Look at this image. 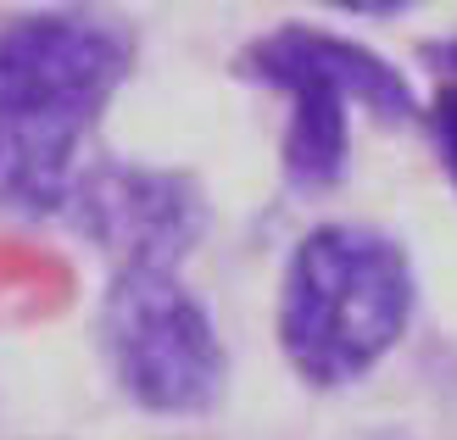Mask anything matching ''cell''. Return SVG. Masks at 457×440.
Instances as JSON below:
<instances>
[{
    "mask_svg": "<svg viewBox=\"0 0 457 440\" xmlns=\"http://www.w3.org/2000/svg\"><path fill=\"white\" fill-rule=\"evenodd\" d=\"M419 295L407 240L362 218H312L273 279V345L307 396H346L407 345Z\"/></svg>",
    "mask_w": 457,
    "mask_h": 440,
    "instance_id": "obj_2",
    "label": "cell"
},
{
    "mask_svg": "<svg viewBox=\"0 0 457 440\" xmlns=\"http://www.w3.org/2000/svg\"><path fill=\"white\" fill-rule=\"evenodd\" d=\"M419 73H424V84H452L457 89V29L429 34L419 45Z\"/></svg>",
    "mask_w": 457,
    "mask_h": 440,
    "instance_id": "obj_8",
    "label": "cell"
},
{
    "mask_svg": "<svg viewBox=\"0 0 457 440\" xmlns=\"http://www.w3.org/2000/svg\"><path fill=\"white\" fill-rule=\"evenodd\" d=\"M312 6L340 22H402L419 6H429V0H312Z\"/></svg>",
    "mask_w": 457,
    "mask_h": 440,
    "instance_id": "obj_7",
    "label": "cell"
},
{
    "mask_svg": "<svg viewBox=\"0 0 457 440\" xmlns=\"http://www.w3.org/2000/svg\"><path fill=\"white\" fill-rule=\"evenodd\" d=\"M419 134H424L429 156H436V173L446 178V190L457 195V89L452 84H424Z\"/></svg>",
    "mask_w": 457,
    "mask_h": 440,
    "instance_id": "obj_6",
    "label": "cell"
},
{
    "mask_svg": "<svg viewBox=\"0 0 457 440\" xmlns=\"http://www.w3.org/2000/svg\"><path fill=\"white\" fill-rule=\"evenodd\" d=\"M212 190L185 162L96 151L67 195L62 228L101 257V273H185L212 235Z\"/></svg>",
    "mask_w": 457,
    "mask_h": 440,
    "instance_id": "obj_5",
    "label": "cell"
},
{
    "mask_svg": "<svg viewBox=\"0 0 457 440\" xmlns=\"http://www.w3.org/2000/svg\"><path fill=\"white\" fill-rule=\"evenodd\" d=\"M134 67L140 34L101 0L0 12V218L62 223Z\"/></svg>",
    "mask_w": 457,
    "mask_h": 440,
    "instance_id": "obj_1",
    "label": "cell"
},
{
    "mask_svg": "<svg viewBox=\"0 0 457 440\" xmlns=\"http://www.w3.org/2000/svg\"><path fill=\"white\" fill-rule=\"evenodd\" d=\"M89 335L106 385L156 424L207 419L235 385V352L190 273H106Z\"/></svg>",
    "mask_w": 457,
    "mask_h": 440,
    "instance_id": "obj_4",
    "label": "cell"
},
{
    "mask_svg": "<svg viewBox=\"0 0 457 440\" xmlns=\"http://www.w3.org/2000/svg\"><path fill=\"white\" fill-rule=\"evenodd\" d=\"M235 79L285 106L273 162L290 195L329 201L357 162V118L374 129H419L424 84L396 56L340 22L290 17L268 22L235 51Z\"/></svg>",
    "mask_w": 457,
    "mask_h": 440,
    "instance_id": "obj_3",
    "label": "cell"
}]
</instances>
